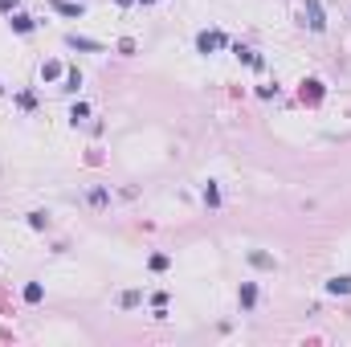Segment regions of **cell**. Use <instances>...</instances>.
<instances>
[{"instance_id":"cell-11","label":"cell","mask_w":351,"mask_h":347,"mask_svg":"<svg viewBox=\"0 0 351 347\" xmlns=\"http://www.w3.org/2000/svg\"><path fill=\"white\" fill-rule=\"evenodd\" d=\"M237 57L245 61V66H262V57L253 53V49H245V45H237Z\"/></svg>"},{"instance_id":"cell-1","label":"cell","mask_w":351,"mask_h":347,"mask_svg":"<svg viewBox=\"0 0 351 347\" xmlns=\"http://www.w3.org/2000/svg\"><path fill=\"white\" fill-rule=\"evenodd\" d=\"M302 17H306V25L314 29V33H323V29H327V21H323V5H318V0H306Z\"/></svg>"},{"instance_id":"cell-4","label":"cell","mask_w":351,"mask_h":347,"mask_svg":"<svg viewBox=\"0 0 351 347\" xmlns=\"http://www.w3.org/2000/svg\"><path fill=\"white\" fill-rule=\"evenodd\" d=\"M327 290H331V294H351V278H331Z\"/></svg>"},{"instance_id":"cell-12","label":"cell","mask_w":351,"mask_h":347,"mask_svg":"<svg viewBox=\"0 0 351 347\" xmlns=\"http://www.w3.org/2000/svg\"><path fill=\"white\" fill-rule=\"evenodd\" d=\"M29 225H33V229H45L49 216H45V212H29Z\"/></svg>"},{"instance_id":"cell-15","label":"cell","mask_w":351,"mask_h":347,"mask_svg":"<svg viewBox=\"0 0 351 347\" xmlns=\"http://www.w3.org/2000/svg\"><path fill=\"white\" fill-rule=\"evenodd\" d=\"M66 82H70L66 90H78V86H82V74H78V70H70V74H66Z\"/></svg>"},{"instance_id":"cell-9","label":"cell","mask_w":351,"mask_h":347,"mask_svg":"<svg viewBox=\"0 0 351 347\" xmlns=\"http://www.w3.org/2000/svg\"><path fill=\"white\" fill-rule=\"evenodd\" d=\"M70 45H74V49H102L98 41H90V37H78V33H70Z\"/></svg>"},{"instance_id":"cell-5","label":"cell","mask_w":351,"mask_h":347,"mask_svg":"<svg viewBox=\"0 0 351 347\" xmlns=\"http://www.w3.org/2000/svg\"><path fill=\"white\" fill-rule=\"evenodd\" d=\"M13 29H17V33H33V17L17 13V17H13Z\"/></svg>"},{"instance_id":"cell-13","label":"cell","mask_w":351,"mask_h":347,"mask_svg":"<svg viewBox=\"0 0 351 347\" xmlns=\"http://www.w3.org/2000/svg\"><path fill=\"white\" fill-rule=\"evenodd\" d=\"M57 74H61L57 61H45V66H41V78H57Z\"/></svg>"},{"instance_id":"cell-14","label":"cell","mask_w":351,"mask_h":347,"mask_svg":"<svg viewBox=\"0 0 351 347\" xmlns=\"http://www.w3.org/2000/svg\"><path fill=\"white\" fill-rule=\"evenodd\" d=\"M86 114H90V106H86V102H78V106H74V110H70V119H74V123H82V119H86Z\"/></svg>"},{"instance_id":"cell-6","label":"cell","mask_w":351,"mask_h":347,"mask_svg":"<svg viewBox=\"0 0 351 347\" xmlns=\"http://www.w3.org/2000/svg\"><path fill=\"white\" fill-rule=\"evenodd\" d=\"M61 17H82V5H70V0H57V5H53Z\"/></svg>"},{"instance_id":"cell-16","label":"cell","mask_w":351,"mask_h":347,"mask_svg":"<svg viewBox=\"0 0 351 347\" xmlns=\"http://www.w3.org/2000/svg\"><path fill=\"white\" fill-rule=\"evenodd\" d=\"M17 9V0H0V13H13Z\"/></svg>"},{"instance_id":"cell-8","label":"cell","mask_w":351,"mask_h":347,"mask_svg":"<svg viewBox=\"0 0 351 347\" xmlns=\"http://www.w3.org/2000/svg\"><path fill=\"white\" fill-rule=\"evenodd\" d=\"M204 204H208V208H216V204H220V192H216V184H212V180L204 184Z\"/></svg>"},{"instance_id":"cell-2","label":"cell","mask_w":351,"mask_h":347,"mask_svg":"<svg viewBox=\"0 0 351 347\" xmlns=\"http://www.w3.org/2000/svg\"><path fill=\"white\" fill-rule=\"evenodd\" d=\"M298 98H302L306 106H318V102H323V82H318V78L302 82V90H298Z\"/></svg>"},{"instance_id":"cell-10","label":"cell","mask_w":351,"mask_h":347,"mask_svg":"<svg viewBox=\"0 0 351 347\" xmlns=\"http://www.w3.org/2000/svg\"><path fill=\"white\" fill-rule=\"evenodd\" d=\"M41 282H29V286H25V302H41Z\"/></svg>"},{"instance_id":"cell-7","label":"cell","mask_w":351,"mask_h":347,"mask_svg":"<svg viewBox=\"0 0 351 347\" xmlns=\"http://www.w3.org/2000/svg\"><path fill=\"white\" fill-rule=\"evenodd\" d=\"M253 302H258V286L245 282V286H241V306H253Z\"/></svg>"},{"instance_id":"cell-3","label":"cell","mask_w":351,"mask_h":347,"mask_svg":"<svg viewBox=\"0 0 351 347\" xmlns=\"http://www.w3.org/2000/svg\"><path fill=\"white\" fill-rule=\"evenodd\" d=\"M220 45H225V33H216V29L196 37V49H200V53H212V49H220Z\"/></svg>"}]
</instances>
